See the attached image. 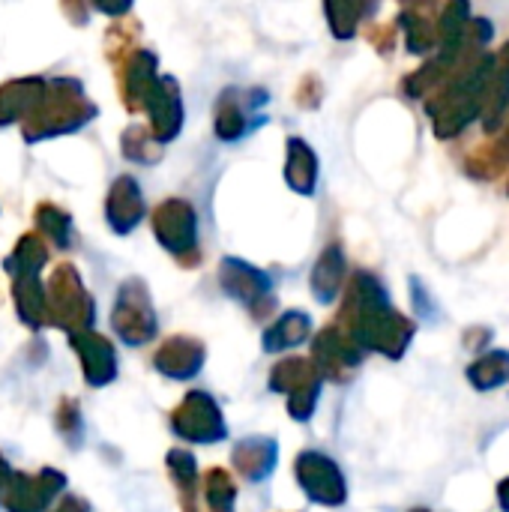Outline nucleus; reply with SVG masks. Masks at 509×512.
<instances>
[{
    "label": "nucleus",
    "mask_w": 509,
    "mask_h": 512,
    "mask_svg": "<svg viewBox=\"0 0 509 512\" xmlns=\"http://www.w3.org/2000/svg\"><path fill=\"white\" fill-rule=\"evenodd\" d=\"M509 108V42L495 54L492 78H489V96L483 105V126L486 132H495Z\"/></svg>",
    "instance_id": "obj_2"
},
{
    "label": "nucleus",
    "mask_w": 509,
    "mask_h": 512,
    "mask_svg": "<svg viewBox=\"0 0 509 512\" xmlns=\"http://www.w3.org/2000/svg\"><path fill=\"white\" fill-rule=\"evenodd\" d=\"M498 501H501V510L509 512V477L501 480V486H498Z\"/></svg>",
    "instance_id": "obj_5"
},
{
    "label": "nucleus",
    "mask_w": 509,
    "mask_h": 512,
    "mask_svg": "<svg viewBox=\"0 0 509 512\" xmlns=\"http://www.w3.org/2000/svg\"><path fill=\"white\" fill-rule=\"evenodd\" d=\"M402 21H405L402 27H405V33H408V48H411L414 54H423V51H429L432 45H438V33H435V27H432L426 18L408 12V15H402Z\"/></svg>",
    "instance_id": "obj_4"
},
{
    "label": "nucleus",
    "mask_w": 509,
    "mask_h": 512,
    "mask_svg": "<svg viewBox=\"0 0 509 512\" xmlns=\"http://www.w3.org/2000/svg\"><path fill=\"white\" fill-rule=\"evenodd\" d=\"M468 381L477 390H498L509 381V351H486L468 366Z\"/></svg>",
    "instance_id": "obj_3"
},
{
    "label": "nucleus",
    "mask_w": 509,
    "mask_h": 512,
    "mask_svg": "<svg viewBox=\"0 0 509 512\" xmlns=\"http://www.w3.org/2000/svg\"><path fill=\"white\" fill-rule=\"evenodd\" d=\"M414 512H429V510H414Z\"/></svg>",
    "instance_id": "obj_6"
},
{
    "label": "nucleus",
    "mask_w": 509,
    "mask_h": 512,
    "mask_svg": "<svg viewBox=\"0 0 509 512\" xmlns=\"http://www.w3.org/2000/svg\"><path fill=\"white\" fill-rule=\"evenodd\" d=\"M495 54L480 51L474 60H468L450 81V87L429 102V114L435 120L438 138H456L471 120L483 114L486 96H489V78H492Z\"/></svg>",
    "instance_id": "obj_1"
}]
</instances>
